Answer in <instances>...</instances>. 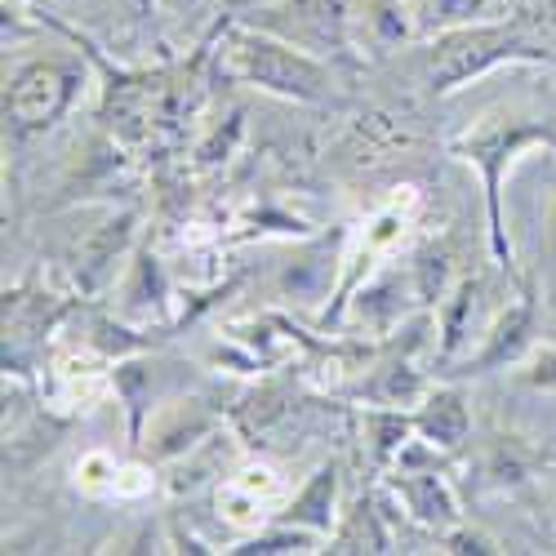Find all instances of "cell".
<instances>
[{
	"instance_id": "cell-1",
	"label": "cell",
	"mask_w": 556,
	"mask_h": 556,
	"mask_svg": "<svg viewBox=\"0 0 556 556\" xmlns=\"http://www.w3.org/2000/svg\"><path fill=\"white\" fill-rule=\"evenodd\" d=\"M237 59H241V72L254 76L258 85L286 89V94H303V99H312L320 89V72L312 63H303V59H294L286 50H276V45H267V40H245L237 50Z\"/></svg>"
},
{
	"instance_id": "cell-3",
	"label": "cell",
	"mask_w": 556,
	"mask_h": 556,
	"mask_svg": "<svg viewBox=\"0 0 556 556\" xmlns=\"http://www.w3.org/2000/svg\"><path fill=\"white\" fill-rule=\"evenodd\" d=\"M59 94H63L59 76H54V72H45V67H36V72H27V76L18 80V89H14V112L27 116V121H40V116H50V112H54Z\"/></svg>"
},
{
	"instance_id": "cell-2",
	"label": "cell",
	"mask_w": 556,
	"mask_h": 556,
	"mask_svg": "<svg viewBox=\"0 0 556 556\" xmlns=\"http://www.w3.org/2000/svg\"><path fill=\"white\" fill-rule=\"evenodd\" d=\"M498 45H507L503 31H477V36H463V40L445 45V59H441V67H437V85H454V80H463L468 72H477L481 63L498 59V54H503Z\"/></svg>"
},
{
	"instance_id": "cell-6",
	"label": "cell",
	"mask_w": 556,
	"mask_h": 556,
	"mask_svg": "<svg viewBox=\"0 0 556 556\" xmlns=\"http://www.w3.org/2000/svg\"><path fill=\"white\" fill-rule=\"evenodd\" d=\"M534 379H539V383H552V379H556V356H547V361L539 365V375H534Z\"/></svg>"
},
{
	"instance_id": "cell-5",
	"label": "cell",
	"mask_w": 556,
	"mask_h": 556,
	"mask_svg": "<svg viewBox=\"0 0 556 556\" xmlns=\"http://www.w3.org/2000/svg\"><path fill=\"white\" fill-rule=\"evenodd\" d=\"M409 494H414V503H419V513L432 521V517H445L450 513V503H445V494L432 485V481H414L409 485Z\"/></svg>"
},
{
	"instance_id": "cell-4",
	"label": "cell",
	"mask_w": 556,
	"mask_h": 556,
	"mask_svg": "<svg viewBox=\"0 0 556 556\" xmlns=\"http://www.w3.org/2000/svg\"><path fill=\"white\" fill-rule=\"evenodd\" d=\"M463 428H468V414H463V405L454 396H437L432 409H428V432L445 445L463 441Z\"/></svg>"
}]
</instances>
